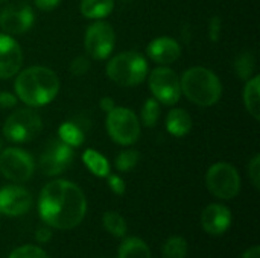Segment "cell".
<instances>
[{
	"label": "cell",
	"instance_id": "1",
	"mask_svg": "<svg viewBox=\"0 0 260 258\" xmlns=\"http://www.w3.org/2000/svg\"><path fill=\"white\" fill-rule=\"evenodd\" d=\"M43 222L55 230H73L85 217L87 199L82 190L66 179H56L44 186L38 201Z\"/></svg>",
	"mask_w": 260,
	"mask_h": 258
},
{
	"label": "cell",
	"instance_id": "2",
	"mask_svg": "<svg viewBox=\"0 0 260 258\" xmlns=\"http://www.w3.org/2000/svg\"><path fill=\"white\" fill-rule=\"evenodd\" d=\"M17 97L29 106H44L50 103L59 91L56 73L47 67H29L23 70L14 84Z\"/></svg>",
	"mask_w": 260,
	"mask_h": 258
},
{
	"label": "cell",
	"instance_id": "3",
	"mask_svg": "<svg viewBox=\"0 0 260 258\" xmlns=\"http://www.w3.org/2000/svg\"><path fill=\"white\" fill-rule=\"evenodd\" d=\"M180 87L181 93L200 106L215 105L222 94L219 78L206 67H192L186 70L180 79Z\"/></svg>",
	"mask_w": 260,
	"mask_h": 258
},
{
	"label": "cell",
	"instance_id": "4",
	"mask_svg": "<svg viewBox=\"0 0 260 258\" xmlns=\"http://www.w3.org/2000/svg\"><path fill=\"white\" fill-rule=\"evenodd\" d=\"M107 75L120 87H134L145 81L148 62L137 52H123L110 59L107 64Z\"/></svg>",
	"mask_w": 260,
	"mask_h": 258
},
{
	"label": "cell",
	"instance_id": "5",
	"mask_svg": "<svg viewBox=\"0 0 260 258\" xmlns=\"http://www.w3.org/2000/svg\"><path fill=\"white\" fill-rule=\"evenodd\" d=\"M43 129L41 117L30 108H21L14 111L5 122V138L12 143L32 141Z\"/></svg>",
	"mask_w": 260,
	"mask_h": 258
},
{
	"label": "cell",
	"instance_id": "6",
	"mask_svg": "<svg viewBox=\"0 0 260 258\" xmlns=\"http://www.w3.org/2000/svg\"><path fill=\"white\" fill-rule=\"evenodd\" d=\"M107 131L116 143L122 146L134 144L140 137L139 119L129 108L114 106L107 116Z\"/></svg>",
	"mask_w": 260,
	"mask_h": 258
},
{
	"label": "cell",
	"instance_id": "7",
	"mask_svg": "<svg viewBox=\"0 0 260 258\" xmlns=\"http://www.w3.org/2000/svg\"><path fill=\"white\" fill-rule=\"evenodd\" d=\"M206 184L213 196L219 199H233L241 190V176L232 164L216 163L207 170Z\"/></svg>",
	"mask_w": 260,
	"mask_h": 258
},
{
	"label": "cell",
	"instance_id": "8",
	"mask_svg": "<svg viewBox=\"0 0 260 258\" xmlns=\"http://www.w3.org/2000/svg\"><path fill=\"white\" fill-rule=\"evenodd\" d=\"M35 170L34 158L23 149L8 148L0 152V173L12 182L27 181Z\"/></svg>",
	"mask_w": 260,
	"mask_h": 258
},
{
	"label": "cell",
	"instance_id": "9",
	"mask_svg": "<svg viewBox=\"0 0 260 258\" xmlns=\"http://www.w3.org/2000/svg\"><path fill=\"white\" fill-rule=\"evenodd\" d=\"M149 90L158 102L175 105L181 96L180 78L172 68L157 67L149 75Z\"/></svg>",
	"mask_w": 260,
	"mask_h": 258
},
{
	"label": "cell",
	"instance_id": "10",
	"mask_svg": "<svg viewBox=\"0 0 260 258\" xmlns=\"http://www.w3.org/2000/svg\"><path fill=\"white\" fill-rule=\"evenodd\" d=\"M73 161V148L62 140H50L40 155V169L47 176L61 175Z\"/></svg>",
	"mask_w": 260,
	"mask_h": 258
},
{
	"label": "cell",
	"instance_id": "11",
	"mask_svg": "<svg viewBox=\"0 0 260 258\" xmlns=\"http://www.w3.org/2000/svg\"><path fill=\"white\" fill-rule=\"evenodd\" d=\"M116 44L114 29L105 21H96L85 32V50L93 59H105Z\"/></svg>",
	"mask_w": 260,
	"mask_h": 258
},
{
	"label": "cell",
	"instance_id": "12",
	"mask_svg": "<svg viewBox=\"0 0 260 258\" xmlns=\"http://www.w3.org/2000/svg\"><path fill=\"white\" fill-rule=\"evenodd\" d=\"M34 24V12L27 5H9L0 11V27L8 35H18Z\"/></svg>",
	"mask_w": 260,
	"mask_h": 258
},
{
	"label": "cell",
	"instance_id": "13",
	"mask_svg": "<svg viewBox=\"0 0 260 258\" xmlns=\"http://www.w3.org/2000/svg\"><path fill=\"white\" fill-rule=\"evenodd\" d=\"M32 205L30 193L20 186H5L0 189V214L17 217L29 211Z\"/></svg>",
	"mask_w": 260,
	"mask_h": 258
},
{
	"label": "cell",
	"instance_id": "14",
	"mask_svg": "<svg viewBox=\"0 0 260 258\" xmlns=\"http://www.w3.org/2000/svg\"><path fill=\"white\" fill-rule=\"evenodd\" d=\"M23 64L20 44L9 35L0 33V79H9L18 73Z\"/></svg>",
	"mask_w": 260,
	"mask_h": 258
},
{
	"label": "cell",
	"instance_id": "15",
	"mask_svg": "<svg viewBox=\"0 0 260 258\" xmlns=\"http://www.w3.org/2000/svg\"><path fill=\"white\" fill-rule=\"evenodd\" d=\"M232 225V213L225 205L210 204L201 213V227L210 236H221Z\"/></svg>",
	"mask_w": 260,
	"mask_h": 258
},
{
	"label": "cell",
	"instance_id": "16",
	"mask_svg": "<svg viewBox=\"0 0 260 258\" xmlns=\"http://www.w3.org/2000/svg\"><path fill=\"white\" fill-rule=\"evenodd\" d=\"M148 56L157 64H172L181 55V47L178 41L171 36H158L152 40L146 47Z\"/></svg>",
	"mask_w": 260,
	"mask_h": 258
},
{
	"label": "cell",
	"instance_id": "17",
	"mask_svg": "<svg viewBox=\"0 0 260 258\" xmlns=\"http://www.w3.org/2000/svg\"><path fill=\"white\" fill-rule=\"evenodd\" d=\"M166 128L172 135L184 137L186 134H189V131L192 128V119H190L189 113L184 111L183 108H175V109L169 111V114L166 117Z\"/></svg>",
	"mask_w": 260,
	"mask_h": 258
},
{
	"label": "cell",
	"instance_id": "18",
	"mask_svg": "<svg viewBox=\"0 0 260 258\" xmlns=\"http://www.w3.org/2000/svg\"><path fill=\"white\" fill-rule=\"evenodd\" d=\"M58 135H59V140H62L72 148L81 146L85 140V129L81 123V119L64 122L58 129Z\"/></svg>",
	"mask_w": 260,
	"mask_h": 258
},
{
	"label": "cell",
	"instance_id": "19",
	"mask_svg": "<svg viewBox=\"0 0 260 258\" xmlns=\"http://www.w3.org/2000/svg\"><path fill=\"white\" fill-rule=\"evenodd\" d=\"M114 8V0H82L81 12L85 18L102 20L111 14Z\"/></svg>",
	"mask_w": 260,
	"mask_h": 258
},
{
	"label": "cell",
	"instance_id": "20",
	"mask_svg": "<svg viewBox=\"0 0 260 258\" xmlns=\"http://www.w3.org/2000/svg\"><path fill=\"white\" fill-rule=\"evenodd\" d=\"M82 161H84V164L87 166V169H88L93 175H96V176H99V178H107V176L110 175V163H108V160H107L102 154H99L98 151H94V149H87V151L82 154Z\"/></svg>",
	"mask_w": 260,
	"mask_h": 258
},
{
	"label": "cell",
	"instance_id": "21",
	"mask_svg": "<svg viewBox=\"0 0 260 258\" xmlns=\"http://www.w3.org/2000/svg\"><path fill=\"white\" fill-rule=\"evenodd\" d=\"M119 258H151V251L142 239L126 237L119 246Z\"/></svg>",
	"mask_w": 260,
	"mask_h": 258
},
{
	"label": "cell",
	"instance_id": "22",
	"mask_svg": "<svg viewBox=\"0 0 260 258\" xmlns=\"http://www.w3.org/2000/svg\"><path fill=\"white\" fill-rule=\"evenodd\" d=\"M260 79L259 76H253L247 81L245 90H244V103L247 111L256 119H260V99H259Z\"/></svg>",
	"mask_w": 260,
	"mask_h": 258
},
{
	"label": "cell",
	"instance_id": "23",
	"mask_svg": "<svg viewBox=\"0 0 260 258\" xmlns=\"http://www.w3.org/2000/svg\"><path fill=\"white\" fill-rule=\"evenodd\" d=\"M235 70L238 73V76L244 81H248L254 76L256 71V56L253 52L245 50L242 53L238 55V58L235 59Z\"/></svg>",
	"mask_w": 260,
	"mask_h": 258
},
{
	"label": "cell",
	"instance_id": "24",
	"mask_svg": "<svg viewBox=\"0 0 260 258\" xmlns=\"http://www.w3.org/2000/svg\"><path fill=\"white\" fill-rule=\"evenodd\" d=\"M102 224H104V228L114 237H123L126 234V230H128L126 222L116 211H107L102 217Z\"/></svg>",
	"mask_w": 260,
	"mask_h": 258
},
{
	"label": "cell",
	"instance_id": "25",
	"mask_svg": "<svg viewBox=\"0 0 260 258\" xmlns=\"http://www.w3.org/2000/svg\"><path fill=\"white\" fill-rule=\"evenodd\" d=\"M187 242L181 236H171L163 245V258H186Z\"/></svg>",
	"mask_w": 260,
	"mask_h": 258
},
{
	"label": "cell",
	"instance_id": "26",
	"mask_svg": "<svg viewBox=\"0 0 260 258\" xmlns=\"http://www.w3.org/2000/svg\"><path fill=\"white\" fill-rule=\"evenodd\" d=\"M160 117V103L157 99H148L142 108V122L145 126L152 128Z\"/></svg>",
	"mask_w": 260,
	"mask_h": 258
},
{
	"label": "cell",
	"instance_id": "27",
	"mask_svg": "<svg viewBox=\"0 0 260 258\" xmlns=\"http://www.w3.org/2000/svg\"><path fill=\"white\" fill-rule=\"evenodd\" d=\"M139 160H140V155L137 151H134V149L122 151L116 158V169L119 172H129L137 166Z\"/></svg>",
	"mask_w": 260,
	"mask_h": 258
},
{
	"label": "cell",
	"instance_id": "28",
	"mask_svg": "<svg viewBox=\"0 0 260 258\" xmlns=\"http://www.w3.org/2000/svg\"><path fill=\"white\" fill-rule=\"evenodd\" d=\"M9 258H49V255L38 246L34 245H24L11 252Z\"/></svg>",
	"mask_w": 260,
	"mask_h": 258
},
{
	"label": "cell",
	"instance_id": "29",
	"mask_svg": "<svg viewBox=\"0 0 260 258\" xmlns=\"http://www.w3.org/2000/svg\"><path fill=\"white\" fill-rule=\"evenodd\" d=\"M90 68V59L87 56H76L70 62V71L75 76H82L88 71Z\"/></svg>",
	"mask_w": 260,
	"mask_h": 258
},
{
	"label": "cell",
	"instance_id": "30",
	"mask_svg": "<svg viewBox=\"0 0 260 258\" xmlns=\"http://www.w3.org/2000/svg\"><path fill=\"white\" fill-rule=\"evenodd\" d=\"M248 176L256 190L260 189V155H254L248 164Z\"/></svg>",
	"mask_w": 260,
	"mask_h": 258
},
{
	"label": "cell",
	"instance_id": "31",
	"mask_svg": "<svg viewBox=\"0 0 260 258\" xmlns=\"http://www.w3.org/2000/svg\"><path fill=\"white\" fill-rule=\"evenodd\" d=\"M221 32H222V20H221V17L215 15L209 21V38H210V41H213V43L219 41Z\"/></svg>",
	"mask_w": 260,
	"mask_h": 258
},
{
	"label": "cell",
	"instance_id": "32",
	"mask_svg": "<svg viewBox=\"0 0 260 258\" xmlns=\"http://www.w3.org/2000/svg\"><path fill=\"white\" fill-rule=\"evenodd\" d=\"M107 178H108V187L111 189V192H113L114 195L122 196V195L125 193V182H123V179H122L120 176L111 175V173H110Z\"/></svg>",
	"mask_w": 260,
	"mask_h": 258
},
{
	"label": "cell",
	"instance_id": "33",
	"mask_svg": "<svg viewBox=\"0 0 260 258\" xmlns=\"http://www.w3.org/2000/svg\"><path fill=\"white\" fill-rule=\"evenodd\" d=\"M15 103H17V96L8 91H0V108H14Z\"/></svg>",
	"mask_w": 260,
	"mask_h": 258
},
{
	"label": "cell",
	"instance_id": "34",
	"mask_svg": "<svg viewBox=\"0 0 260 258\" xmlns=\"http://www.w3.org/2000/svg\"><path fill=\"white\" fill-rule=\"evenodd\" d=\"M50 237H52V230H50V227H40L37 231H35V239H37V242H40V243H47L49 240H50Z\"/></svg>",
	"mask_w": 260,
	"mask_h": 258
},
{
	"label": "cell",
	"instance_id": "35",
	"mask_svg": "<svg viewBox=\"0 0 260 258\" xmlns=\"http://www.w3.org/2000/svg\"><path fill=\"white\" fill-rule=\"evenodd\" d=\"M61 0H35V6L41 11H52L59 5Z\"/></svg>",
	"mask_w": 260,
	"mask_h": 258
},
{
	"label": "cell",
	"instance_id": "36",
	"mask_svg": "<svg viewBox=\"0 0 260 258\" xmlns=\"http://www.w3.org/2000/svg\"><path fill=\"white\" fill-rule=\"evenodd\" d=\"M241 258H260V246H251L248 248Z\"/></svg>",
	"mask_w": 260,
	"mask_h": 258
},
{
	"label": "cell",
	"instance_id": "37",
	"mask_svg": "<svg viewBox=\"0 0 260 258\" xmlns=\"http://www.w3.org/2000/svg\"><path fill=\"white\" fill-rule=\"evenodd\" d=\"M116 105H114V102H113V99L111 97H104L102 100H101V108L104 109V111H111L113 108H114Z\"/></svg>",
	"mask_w": 260,
	"mask_h": 258
},
{
	"label": "cell",
	"instance_id": "38",
	"mask_svg": "<svg viewBox=\"0 0 260 258\" xmlns=\"http://www.w3.org/2000/svg\"><path fill=\"white\" fill-rule=\"evenodd\" d=\"M2 151H3V149H2V143H0V152H2Z\"/></svg>",
	"mask_w": 260,
	"mask_h": 258
},
{
	"label": "cell",
	"instance_id": "39",
	"mask_svg": "<svg viewBox=\"0 0 260 258\" xmlns=\"http://www.w3.org/2000/svg\"><path fill=\"white\" fill-rule=\"evenodd\" d=\"M3 2H6V0H0V3H3Z\"/></svg>",
	"mask_w": 260,
	"mask_h": 258
}]
</instances>
